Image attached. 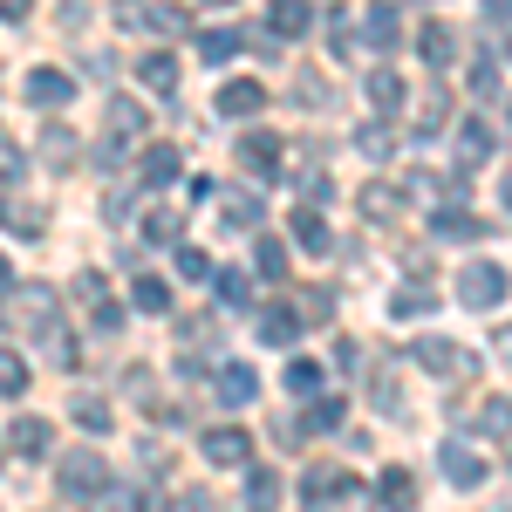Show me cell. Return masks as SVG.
Here are the masks:
<instances>
[{"label":"cell","mask_w":512,"mask_h":512,"mask_svg":"<svg viewBox=\"0 0 512 512\" xmlns=\"http://www.w3.org/2000/svg\"><path fill=\"white\" fill-rule=\"evenodd\" d=\"M274 499H280V472L253 465V472H246V506H274Z\"/></svg>","instance_id":"obj_37"},{"label":"cell","mask_w":512,"mask_h":512,"mask_svg":"<svg viewBox=\"0 0 512 512\" xmlns=\"http://www.w3.org/2000/svg\"><path fill=\"white\" fill-rule=\"evenodd\" d=\"M506 117H512V110H506Z\"/></svg>","instance_id":"obj_59"},{"label":"cell","mask_w":512,"mask_h":512,"mask_svg":"<svg viewBox=\"0 0 512 512\" xmlns=\"http://www.w3.org/2000/svg\"><path fill=\"white\" fill-rule=\"evenodd\" d=\"M178 328H185L192 342H212V335H219V321H212V315H192V321H178Z\"/></svg>","instance_id":"obj_50"},{"label":"cell","mask_w":512,"mask_h":512,"mask_svg":"<svg viewBox=\"0 0 512 512\" xmlns=\"http://www.w3.org/2000/svg\"><path fill=\"white\" fill-rule=\"evenodd\" d=\"M472 424H478L485 437H512V396H492V403H478Z\"/></svg>","instance_id":"obj_32"},{"label":"cell","mask_w":512,"mask_h":512,"mask_svg":"<svg viewBox=\"0 0 512 512\" xmlns=\"http://www.w3.org/2000/svg\"><path fill=\"white\" fill-rule=\"evenodd\" d=\"M198 451H205L212 465H253V437H246V431H205V437H198Z\"/></svg>","instance_id":"obj_12"},{"label":"cell","mask_w":512,"mask_h":512,"mask_svg":"<svg viewBox=\"0 0 512 512\" xmlns=\"http://www.w3.org/2000/svg\"><path fill=\"white\" fill-rule=\"evenodd\" d=\"M417 48H424V62H431V69H451V55H458V35H451V28H444V21H431V28H424V41H417Z\"/></svg>","instance_id":"obj_31"},{"label":"cell","mask_w":512,"mask_h":512,"mask_svg":"<svg viewBox=\"0 0 512 512\" xmlns=\"http://www.w3.org/2000/svg\"><path fill=\"white\" fill-rule=\"evenodd\" d=\"M41 158L55 164V171H69V164H76V137H69L62 123H48V130H41Z\"/></svg>","instance_id":"obj_33"},{"label":"cell","mask_w":512,"mask_h":512,"mask_svg":"<svg viewBox=\"0 0 512 512\" xmlns=\"http://www.w3.org/2000/svg\"><path fill=\"white\" fill-rule=\"evenodd\" d=\"M437 472L451 478L458 492H478V485H485V458H478L472 444H444V451H437Z\"/></svg>","instance_id":"obj_7"},{"label":"cell","mask_w":512,"mask_h":512,"mask_svg":"<svg viewBox=\"0 0 512 512\" xmlns=\"http://www.w3.org/2000/svg\"><path fill=\"white\" fill-rule=\"evenodd\" d=\"M253 267L267 280H287V246H280L274 233H260V246H253Z\"/></svg>","instance_id":"obj_35"},{"label":"cell","mask_w":512,"mask_h":512,"mask_svg":"<svg viewBox=\"0 0 512 512\" xmlns=\"http://www.w3.org/2000/svg\"><path fill=\"white\" fill-rule=\"evenodd\" d=\"M355 151H362V158H396V123H362V130H355Z\"/></svg>","instance_id":"obj_28"},{"label":"cell","mask_w":512,"mask_h":512,"mask_svg":"<svg viewBox=\"0 0 512 512\" xmlns=\"http://www.w3.org/2000/svg\"><path fill=\"white\" fill-rule=\"evenodd\" d=\"M485 21H512V0H485Z\"/></svg>","instance_id":"obj_55"},{"label":"cell","mask_w":512,"mask_h":512,"mask_svg":"<svg viewBox=\"0 0 512 512\" xmlns=\"http://www.w3.org/2000/svg\"><path fill=\"white\" fill-rule=\"evenodd\" d=\"M376 499H383V506H417V478L403 472V465H383V472H376Z\"/></svg>","instance_id":"obj_24"},{"label":"cell","mask_w":512,"mask_h":512,"mask_svg":"<svg viewBox=\"0 0 512 512\" xmlns=\"http://www.w3.org/2000/svg\"><path fill=\"white\" fill-rule=\"evenodd\" d=\"M267 110V89L260 82H226L219 89V117H260Z\"/></svg>","instance_id":"obj_20"},{"label":"cell","mask_w":512,"mask_h":512,"mask_svg":"<svg viewBox=\"0 0 512 512\" xmlns=\"http://www.w3.org/2000/svg\"><path fill=\"white\" fill-rule=\"evenodd\" d=\"M7 444H14V458H48V444H55V431H48V417H14V431H7Z\"/></svg>","instance_id":"obj_15"},{"label":"cell","mask_w":512,"mask_h":512,"mask_svg":"<svg viewBox=\"0 0 512 512\" xmlns=\"http://www.w3.org/2000/svg\"><path fill=\"white\" fill-rule=\"evenodd\" d=\"M21 178H28V151L0 130V185H21Z\"/></svg>","instance_id":"obj_38"},{"label":"cell","mask_w":512,"mask_h":512,"mask_svg":"<svg viewBox=\"0 0 512 512\" xmlns=\"http://www.w3.org/2000/svg\"><path fill=\"white\" fill-rule=\"evenodd\" d=\"M69 417H76L82 431H110V424H117V410H110L103 396H76V403H69Z\"/></svg>","instance_id":"obj_34"},{"label":"cell","mask_w":512,"mask_h":512,"mask_svg":"<svg viewBox=\"0 0 512 512\" xmlns=\"http://www.w3.org/2000/svg\"><path fill=\"white\" fill-rule=\"evenodd\" d=\"M89 21V0H62V28H82Z\"/></svg>","instance_id":"obj_53"},{"label":"cell","mask_w":512,"mask_h":512,"mask_svg":"<svg viewBox=\"0 0 512 512\" xmlns=\"http://www.w3.org/2000/svg\"><path fill=\"white\" fill-rule=\"evenodd\" d=\"M89 315H96V335H117V328H123V308L110 301V294H103V301H89Z\"/></svg>","instance_id":"obj_45"},{"label":"cell","mask_w":512,"mask_h":512,"mask_svg":"<svg viewBox=\"0 0 512 512\" xmlns=\"http://www.w3.org/2000/svg\"><path fill=\"white\" fill-rule=\"evenodd\" d=\"M294 89H301V103H328V82H321V76H301Z\"/></svg>","instance_id":"obj_52"},{"label":"cell","mask_w":512,"mask_h":512,"mask_svg":"<svg viewBox=\"0 0 512 512\" xmlns=\"http://www.w3.org/2000/svg\"><path fill=\"white\" fill-rule=\"evenodd\" d=\"M431 233L444 239V246H472V239H485V219H472V212H451V205H444V212L431 219Z\"/></svg>","instance_id":"obj_19"},{"label":"cell","mask_w":512,"mask_h":512,"mask_svg":"<svg viewBox=\"0 0 512 512\" xmlns=\"http://www.w3.org/2000/svg\"><path fill=\"white\" fill-rule=\"evenodd\" d=\"M506 287H512L506 267H492V260H472V267L458 274V301L485 315V308H499V301H506Z\"/></svg>","instance_id":"obj_3"},{"label":"cell","mask_w":512,"mask_h":512,"mask_svg":"<svg viewBox=\"0 0 512 512\" xmlns=\"http://www.w3.org/2000/svg\"><path fill=\"white\" fill-rule=\"evenodd\" d=\"M212 294H219V308H253V280L239 274V267H212Z\"/></svg>","instance_id":"obj_22"},{"label":"cell","mask_w":512,"mask_h":512,"mask_svg":"<svg viewBox=\"0 0 512 512\" xmlns=\"http://www.w3.org/2000/svg\"><path fill=\"white\" fill-rule=\"evenodd\" d=\"M492 144H499V137H492V123H485V117H465V123H458V164H465V171L492 158Z\"/></svg>","instance_id":"obj_16"},{"label":"cell","mask_w":512,"mask_h":512,"mask_svg":"<svg viewBox=\"0 0 512 512\" xmlns=\"http://www.w3.org/2000/svg\"><path fill=\"white\" fill-rule=\"evenodd\" d=\"M21 390H28V362L14 349H0V396H21Z\"/></svg>","instance_id":"obj_40"},{"label":"cell","mask_w":512,"mask_h":512,"mask_svg":"<svg viewBox=\"0 0 512 512\" xmlns=\"http://www.w3.org/2000/svg\"><path fill=\"white\" fill-rule=\"evenodd\" d=\"M130 301H137L144 315H171V287H164L158 274H137V280H130Z\"/></svg>","instance_id":"obj_29"},{"label":"cell","mask_w":512,"mask_h":512,"mask_svg":"<svg viewBox=\"0 0 512 512\" xmlns=\"http://www.w3.org/2000/svg\"><path fill=\"white\" fill-rule=\"evenodd\" d=\"M137 82H144V89H158V96H178V62H171V55H144V62H137Z\"/></svg>","instance_id":"obj_26"},{"label":"cell","mask_w":512,"mask_h":512,"mask_svg":"<svg viewBox=\"0 0 512 512\" xmlns=\"http://www.w3.org/2000/svg\"><path fill=\"white\" fill-rule=\"evenodd\" d=\"M7 287H14V267H7V260H0V301H7Z\"/></svg>","instance_id":"obj_57"},{"label":"cell","mask_w":512,"mask_h":512,"mask_svg":"<svg viewBox=\"0 0 512 512\" xmlns=\"http://www.w3.org/2000/svg\"><path fill=\"white\" fill-rule=\"evenodd\" d=\"M198 55H205V62L219 69V62H233V55H239V35H226V28H212V35H198Z\"/></svg>","instance_id":"obj_39"},{"label":"cell","mask_w":512,"mask_h":512,"mask_svg":"<svg viewBox=\"0 0 512 512\" xmlns=\"http://www.w3.org/2000/svg\"><path fill=\"white\" fill-rule=\"evenodd\" d=\"M69 294H76V301H103V274H76Z\"/></svg>","instance_id":"obj_51"},{"label":"cell","mask_w":512,"mask_h":512,"mask_svg":"<svg viewBox=\"0 0 512 512\" xmlns=\"http://www.w3.org/2000/svg\"><path fill=\"white\" fill-rule=\"evenodd\" d=\"M110 130H117V137H130V144H137V130H144V110H137V103H110Z\"/></svg>","instance_id":"obj_42"},{"label":"cell","mask_w":512,"mask_h":512,"mask_svg":"<svg viewBox=\"0 0 512 512\" xmlns=\"http://www.w3.org/2000/svg\"><path fill=\"white\" fill-rule=\"evenodd\" d=\"M362 41H369L376 55H390L396 41H403V21H396V7H390V0H376V7L362 14Z\"/></svg>","instance_id":"obj_13"},{"label":"cell","mask_w":512,"mask_h":512,"mask_svg":"<svg viewBox=\"0 0 512 512\" xmlns=\"http://www.w3.org/2000/svg\"><path fill=\"white\" fill-rule=\"evenodd\" d=\"M301 198H308V205H328V198H335V185H328L321 171H308V178H301Z\"/></svg>","instance_id":"obj_49"},{"label":"cell","mask_w":512,"mask_h":512,"mask_svg":"<svg viewBox=\"0 0 512 512\" xmlns=\"http://www.w3.org/2000/svg\"><path fill=\"white\" fill-rule=\"evenodd\" d=\"M294 315H301V321H328V315H335V294H328V287H308Z\"/></svg>","instance_id":"obj_44"},{"label":"cell","mask_w":512,"mask_h":512,"mask_svg":"<svg viewBox=\"0 0 512 512\" xmlns=\"http://www.w3.org/2000/svg\"><path fill=\"white\" fill-rule=\"evenodd\" d=\"M403 96H410V89H403V76H396V69H369V103H376L383 117H396V110H403Z\"/></svg>","instance_id":"obj_25"},{"label":"cell","mask_w":512,"mask_h":512,"mask_svg":"<svg viewBox=\"0 0 512 512\" xmlns=\"http://www.w3.org/2000/svg\"><path fill=\"white\" fill-rule=\"evenodd\" d=\"M253 328H260V342H274V349H287V342L301 335V315H294L287 301H267V308H253Z\"/></svg>","instance_id":"obj_11"},{"label":"cell","mask_w":512,"mask_h":512,"mask_svg":"<svg viewBox=\"0 0 512 512\" xmlns=\"http://www.w3.org/2000/svg\"><path fill=\"white\" fill-rule=\"evenodd\" d=\"M472 96H478V103L499 96V69H492V62H472Z\"/></svg>","instance_id":"obj_46"},{"label":"cell","mask_w":512,"mask_h":512,"mask_svg":"<svg viewBox=\"0 0 512 512\" xmlns=\"http://www.w3.org/2000/svg\"><path fill=\"white\" fill-rule=\"evenodd\" d=\"M21 89H28V103H41V110H55V103H69V96H76V82L62 76V69H35Z\"/></svg>","instance_id":"obj_18"},{"label":"cell","mask_w":512,"mask_h":512,"mask_svg":"<svg viewBox=\"0 0 512 512\" xmlns=\"http://www.w3.org/2000/svg\"><path fill=\"white\" fill-rule=\"evenodd\" d=\"M499 198H506V205H512V171H506V178H499Z\"/></svg>","instance_id":"obj_58"},{"label":"cell","mask_w":512,"mask_h":512,"mask_svg":"<svg viewBox=\"0 0 512 512\" xmlns=\"http://www.w3.org/2000/svg\"><path fill=\"white\" fill-rule=\"evenodd\" d=\"M178 233H185V219H178L171 205H151V212H144V239H151V246H178Z\"/></svg>","instance_id":"obj_30"},{"label":"cell","mask_w":512,"mask_h":512,"mask_svg":"<svg viewBox=\"0 0 512 512\" xmlns=\"http://www.w3.org/2000/svg\"><path fill=\"white\" fill-rule=\"evenodd\" d=\"M499 355H506V362H512V321H506V328H499Z\"/></svg>","instance_id":"obj_56"},{"label":"cell","mask_w":512,"mask_h":512,"mask_svg":"<svg viewBox=\"0 0 512 512\" xmlns=\"http://www.w3.org/2000/svg\"><path fill=\"white\" fill-rule=\"evenodd\" d=\"M35 14V0H0V21H28Z\"/></svg>","instance_id":"obj_54"},{"label":"cell","mask_w":512,"mask_h":512,"mask_svg":"<svg viewBox=\"0 0 512 512\" xmlns=\"http://www.w3.org/2000/svg\"><path fill=\"white\" fill-rule=\"evenodd\" d=\"M219 212H226V226H260V198H253V192H233Z\"/></svg>","instance_id":"obj_41"},{"label":"cell","mask_w":512,"mask_h":512,"mask_svg":"<svg viewBox=\"0 0 512 512\" xmlns=\"http://www.w3.org/2000/svg\"><path fill=\"white\" fill-rule=\"evenodd\" d=\"M144 28H158V35H185V14H178L171 0H158V7H144Z\"/></svg>","instance_id":"obj_43"},{"label":"cell","mask_w":512,"mask_h":512,"mask_svg":"<svg viewBox=\"0 0 512 512\" xmlns=\"http://www.w3.org/2000/svg\"><path fill=\"white\" fill-rule=\"evenodd\" d=\"M0 226H7L14 239H41L48 233V198H35V192L14 185V192L0 198Z\"/></svg>","instance_id":"obj_5"},{"label":"cell","mask_w":512,"mask_h":512,"mask_svg":"<svg viewBox=\"0 0 512 512\" xmlns=\"http://www.w3.org/2000/svg\"><path fill=\"white\" fill-rule=\"evenodd\" d=\"M110 458H96V451H69V465L55 478V492L69 499V506H103V492H110Z\"/></svg>","instance_id":"obj_1"},{"label":"cell","mask_w":512,"mask_h":512,"mask_svg":"<svg viewBox=\"0 0 512 512\" xmlns=\"http://www.w3.org/2000/svg\"><path fill=\"white\" fill-rule=\"evenodd\" d=\"M362 492H369V485L355 472H342V465H315V472L301 478V499H308V506H335V499H362Z\"/></svg>","instance_id":"obj_6"},{"label":"cell","mask_w":512,"mask_h":512,"mask_svg":"<svg viewBox=\"0 0 512 512\" xmlns=\"http://www.w3.org/2000/svg\"><path fill=\"white\" fill-rule=\"evenodd\" d=\"M410 355H417L431 376H458V383H472V376H478V355H472V349H458V342H444V335H424V342H417Z\"/></svg>","instance_id":"obj_4"},{"label":"cell","mask_w":512,"mask_h":512,"mask_svg":"<svg viewBox=\"0 0 512 512\" xmlns=\"http://www.w3.org/2000/svg\"><path fill=\"white\" fill-rule=\"evenodd\" d=\"M287 390H294V396H315V390H321V362H308V355H287Z\"/></svg>","instance_id":"obj_36"},{"label":"cell","mask_w":512,"mask_h":512,"mask_svg":"<svg viewBox=\"0 0 512 512\" xmlns=\"http://www.w3.org/2000/svg\"><path fill=\"white\" fill-rule=\"evenodd\" d=\"M328 48H335V55H349V7H335V14H328Z\"/></svg>","instance_id":"obj_48"},{"label":"cell","mask_w":512,"mask_h":512,"mask_svg":"<svg viewBox=\"0 0 512 512\" xmlns=\"http://www.w3.org/2000/svg\"><path fill=\"white\" fill-rule=\"evenodd\" d=\"M437 308V287H424V280H410L403 294H390V321H424Z\"/></svg>","instance_id":"obj_23"},{"label":"cell","mask_w":512,"mask_h":512,"mask_svg":"<svg viewBox=\"0 0 512 512\" xmlns=\"http://www.w3.org/2000/svg\"><path fill=\"white\" fill-rule=\"evenodd\" d=\"M178 171H185V158H178V144H144V158H137V178H144L151 192H164V185H178Z\"/></svg>","instance_id":"obj_9"},{"label":"cell","mask_w":512,"mask_h":512,"mask_svg":"<svg viewBox=\"0 0 512 512\" xmlns=\"http://www.w3.org/2000/svg\"><path fill=\"white\" fill-rule=\"evenodd\" d=\"M267 21H274V35L301 41L308 28H315V0H274V7H267Z\"/></svg>","instance_id":"obj_17"},{"label":"cell","mask_w":512,"mask_h":512,"mask_svg":"<svg viewBox=\"0 0 512 512\" xmlns=\"http://www.w3.org/2000/svg\"><path fill=\"white\" fill-rule=\"evenodd\" d=\"M212 390H219V403H226V410H246V403L260 396V376H253L246 362H226V369L212 376Z\"/></svg>","instance_id":"obj_10"},{"label":"cell","mask_w":512,"mask_h":512,"mask_svg":"<svg viewBox=\"0 0 512 512\" xmlns=\"http://www.w3.org/2000/svg\"><path fill=\"white\" fill-rule=\"evenodd\" d=\"M362 219H376V226H390V219H403V192L396 185H362Z\"/></svg>","instance_id":"obj_21"},{"label":"cell","mask_w":512,"mask_h":512,"mask_svg":"<svg viewBox=\"0 0 512 512\" xmlns=\"http://www.w3.org/2000/svg\"><path fill=\"white\" fill-rule=\"evenodd\" d=\"M342 417H349V396H321L308 403V417H301V431H342Z\"/></svg>","instance_id":"obj_27"},{"label":"cell","mask_w":512,"mask_h":512,"mask_svg":"<svg viewBox=\"0 0 512 512\" xmlns=\"http://www.w3.org/2000/svg\"><path fill=\"white\" fill-rule=\"evenodd\" d=\"M55 287H41V280H21L14 287V301H0V321H14V328H28V335H48L55 328Z\"/></svg>","instance_id":"obj_2"},{"label":"cell","mask_w":512,"mask_h":512,"mask_svg":"<svg viewBox=\"0 0 512 512\" xmlns=\"http://www.w3.org/2000/svg\"><path fill=\"white\" fill-rule=\"evenodd\" d=\"M239 164H246L253 178H280V137L274 130H246V137H239Z\"/></svg>","instance_id":"obj_8"},{"label":"cell","mask_w":512,"mask_h":512,"mask_svg":"<svg viewBox=\"0 0 512 512\" xmlns=\"http://www.w3.org/2000/svg\"><path fill=\"white\" fill-rule=\"evenodd\" d=\"M178 274H185V280H205V274H212V260H205L198 246H178Z\"/></svg>","instance_id":"obj_47"},{"label":"cell","mask_w":512,"mask_h":512,"mask_svg":"<svg viewBox=\"0 0 512 512\" xmlns=\"http://www.w3.org/2000/svg\"><path fill=\"white\" fill-rule=\"evenodd\" d=\"M287 233H294V246H301V253H335V233H328V219H321L315 205H301V212L287 219Z\"/></svg>","instance_id":"obj_14"}]
</instances>
